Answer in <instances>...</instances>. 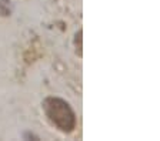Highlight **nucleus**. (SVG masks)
<instances>
[{
	"label": "nucleus",
	"mask_w": 160,
	"mask_h": 141,
	"mask_svg": "<svg viewBox=\"0 0 160 141\" xmlns=\"http://www.w3.org/2000/svg\"><path fill=\"white\" fill-rule=\"evenodd\" d=\"M44 111H46L47 117L50 118V121L54 125L63 131H72L76 125V118H74L73 110L69 107L66 101H63L62 98H54L50 97L44 100Z\"/></svg>",
	"instance_id": "1"
}]
</instances>
